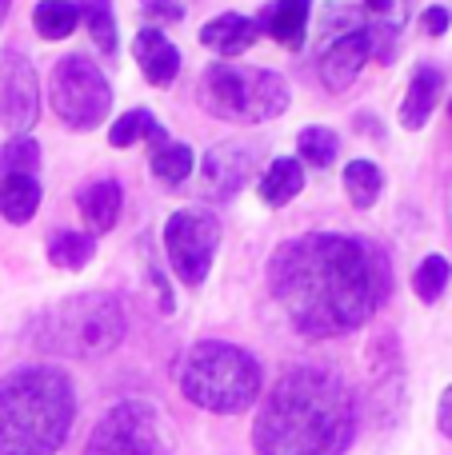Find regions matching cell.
<instances>
[{"instance_id": "23", "label": "cell", "mask_w": 452, "mask_h": 455, "mask_svg": "<svg viewBox=\"0 0 452 455\" xmlns=\"http://www.w3.org/2000/svg\"><path fill=\"white\" fill-rule=\"evenodd\" d=\"M152 176H157L160 184H184L192 176V168H197V156H192L189 144H173L165 140L160 148H152Z\"/></svg>"}, {"instance_id": "8", "label": "cell", "mask_w": 452, "mask_h": 455, "mask_svg": "<svg viewBox=\"0 0 452 455\" xmlns=\"http://www.w3.org/2000/svg\"><path fill=\"white\" fill-rule=\"evenodd\" d=\"M52 108L77 132L96 128L112 108V88L88 56H61L52 68Z\"/></svg>"}, {"instance_id": "17", "label": "cell", "mask_w": 452, "mask_h": 455, "mask_svg": "<svg viewBox=\"0 0 452 455\" xmlns=\"http://www.w3.org/2000/svg\"><path fill=\"white\" fill-rule=\"evenodd\" d=\"M309 12H312V0H277L264 16V28L272 32V40H280L285 48H301L304 44V32H309Z\"/></svg>"}, {"instance_id": "18", "label": "cell", "mask_w": 452, "mask_h": 455, "mask_svg": "<svg viewBox=\"0 0 452 455\" xmlns=\"http://www.w3.org/2000/svg\"><path fill=\"white\" fill-rule=\"evenodd\" d=\"M80 216L88 220L93 232H112L120 220V184L117 180H96L80 192Z\"/></svg>"}, {"instance_id": "13", "label": "cell", "mask_w": 452, "mask_h": 455, "mask_svg": "<svg viewBox=\"0 0 452 455\" xmlns=\"http://www.w3.org/2000/svg\"><path fill=\"white\" fill-rule=\"evenodd\" d=\"M133 52H136V64H141L144 80L152 88H168L181 72V52H176L173 40H165L160 28H141L133 36Z\"/></svg>"}, {"instance_id": "20", "label": "cell", "mask_w": 452, "mask_h": 455, "mask_svg": "<svg viewBox=\"0 0 452 455\" xmlns=\"http://www.w3.org/2000/svg\"><path fill=\"white\" fill-rule=\"evenodd\" d=\"M301 188H304V168H301V160L280 156V160H272L269 172L261 176V188H256V192H261L264 204L285 208L288 200L301 196Z\"/></svg>"}, {"instance_id": "22", "label": "cell", "mask_w": 452, "mask_h": 455, "mask_svg": "<svg viewBox=\"0 0 452 455\" xmlns=\"http://www.w3.org/2000/svg\"><path fill=\"white\" fill-rule=\"evenodd\" d=\"M77 16H85L88 36H93V44L104 56L117 52V12H112V0H77Z\"/></svg>"}, {"instance_id": "32", "label": "cell", "mask_w": 452, "mask_h": 455, "mask_svg": "<svg viewBox=\"0 0 452 455\" xmlns=\"http://www.w3.org/2000/svg\"><path fill=\"white\" fill-rule=\"evenodd\" d=\"M437 427L452 440V387L440 392V403H437Z\"/></svg>"}, {"instance_id": "9", "label": "cell", "mask_w": 452, "mask_h": 455, "mask_svg": "<svg viewBox=\"0 0 452 455\" xmlns=\"http://www.w3.org/2000/svg\"><path fill=\"white\" fill-rule=\"evenodd\" d=\"M216 243H221V220H216V212H208V208H181V212L168 216L165 251H168L173 272L181 275V283L200 288L208 280Z\"/></svg>"}, {"instance_id": "7", "label": "cell", "mask_w": 452, "mask_h": 455, "mask_svg": "<svg viewBox=\"0 0 452 455\" xmlns=\"http://www.w3.org/2000/svg\"><path fill=\"white\" fill-rule=\"evenodd\" d=\"M85 455H173V432L144 400H125L101 416Z\"/></svg>"}, {"instance_id": "21", "label": "cell", "mask_w": 452, "mask_h": 455, "mask_svg": "<svg viewBox=\"0 0 452 455\" xmlns=\"http://www.w3.org/2000/svg\"><path fill=\"white\" fill-rule=\"evenodd\" d=\"M141 140H152L157 148L168 140V132L157 124V116H152L149 108L125 112V116L109 128V144H112V148H128V144H141Z\"/></svg>"}, {"instance_id": "25", "label": "cell", "mask_w": 452, "mask_h": 455, "mask_svg": "<svg viewBox=\"0 0 452 455\" xmlns=\"http://www.w3.org/2000/svg\"><path fill=\"white\" fill-rule=\"evenodd\" d=\"M381 188H384V180H381V168L376 164H368V160L344 164V192H349V200L357 208H373Z\"/></svg>"}, {"instance_id": "5", "label": "cell", "mask_w": 452, "mask_h": 455, "mask_svg": "<svg viewBox=\"0 0 452 455\" xmlns=\"http://www.w3.org/2000/svg\"><path fill=\"white\" fill-rule=\"evenodd\" d=\"M176 379H181V395L189 403L216 411V416H232V411L253 408L264 376L253 352L224 344V339H200L184 352Z\"/></svg>"}, {"instance_id": "28", "label": "cell", "mask_w": 452, "mask_h": 455, "mask_svg": "<svg viewBox=\"0 0 452 455\" xmlns=\"http://www.w3.org/2000/svg\"><path fill=\"white\" fill-rule=\"evenodd\" d=\"M448 280H452L448 259H445V256H424L421 267L413 272V291L424 299V304H437V299L445 296Z\"/></svg>"}, {"instance_id": "27", "label": "cell", "mask_w": 452, "mask_h": 455, "mask_svg": "<svg viewBox=\"0 0 452 455\" xmlns=\"http://www.w3.org/2000/svg\"><path fill=\"white\" fill-rule=\"evenodd\" d=\"M296 152H301V160H309L312 168H328L341 156V136H336L333 128H304V132L296 136Z\"/></svg>"}, {"instance_id": "26", "label": "cell", "mask_w": 452, "mask_h": 455, "mask_svg": "<svg viewBox=\"0 0 452 455\" xmlns=\"http://www.w3.org/2000/svg\"><path fill=\"white\" fill-rule=\"evenodd\" d=\"M96 243L93 235L85 232H56L52 240H48V259H52L56 267H64V272H77V267H85L88 259H93Z\"/></svg>"}, {"instance_id": "33", "label": "cell", "mask_w": 452, "mask_h": 455, "mask_svg": "<svg viewBox=\"0 0 452 455\" xmlns=\"http://www.w3.org/2000/svg\"><path fill=\"white\" fill-rule=\"evenodd\" d=\"M8 4H12V0H0V24H4V16H8Z\"/></svg>"}, {"instance_id": "29", "label": "cell", "mask_w": 452, "mask_h": 455, "mask_svg": "<svg viewBox=\"0 0 452 455\" xmlns=\"http://www.w3.org/2000/svg\"><path fill=\"white\" fill-rule=\"evenodd\" d=\"M40 168V148L28 136H16L0 148V176H32Z\"/></svg>"}, {"instance_id": "10", "label": "cell", "mask_w": 452, "mask_h": 455, "mask_svg": "<svg viewBox=\"0 0 452 455\" xmlns=\"http://www.w3.org/2000/svg\"><path fill=\"white\" fill-rule=\"evenodd\" d=\"M368 56H373V40H368L365 16L344 8V24L336 28V36L320 48V80H325V88L344 92V88L360 76Z\"/></svg>"}, {"instance_id": "16", "label": "cell", "mask_w": 452, "mask_h": 455, "mask_svg": "<svg viewBox=\"0 0 452 455\" xmlns=\"http://www.w3.org/2000/svg\"><path fill=\"white\" fill-rule=\"evenodd\" d=\"M440 88H445V80H440L437 68H416L413 72L405 104H400V124H405L408 132H416V128L429 124L432 108H437V100H440Z\"/></svg>"}, {"instance_id": "3", "label": "cell", "mask_w": 452, "mask_h": 455, "mask_svg": "<svg viewBox=\"0 0 452 455\" xmlns=\"http://www.w3.org/2000/svg\"><path fill=\"white\" fill-rule=\"evenodd\" d=\"M77 419V392L61 368H20L0 384V455H56Z\"/></svg>"}, {"instance_id": "31", "label": "cell", "mask_w": 452, "mask_h": 455, "mask_svg": "<svg viewBox=\"0 0 452 455\" xmlns=\"http://www.w3.org/2000/svg\"><path fill=\"white\" fill-rule=\"evenodd\" d=\"M448 20H452L448 8H440V4H432V8H424L421 12V28L429 32V36H440V32L448 28Z\"/></svg>"}, {"instance_id": "14", "label": "cell", "mask_w": 452, "mask_h": 455, "mask_svg": "<svg viewBox=\"0 0 452 455\" xmlns=\"http://www.w3.org/2000/svg\"><path fill=\"white\" fill-rule=\"evenodd\" d=\"M256 36H261V24L248 20V16H240V12H221V16H213V20L200 28L205 48H213L216 56H224V60L248 52V48L256 44Z\"/></svg>"}, {"instance_id": "4", "label": "cell", "mask_w": 452, "mask_h": 455, "mask_svg": "<svg viewBox=\"0 0 452 455\" xmlns=\"http://www.w3.org/2000/svg\"><path fill=\"white\" fill-rule=\"evenodd\" d=\"M128 331V315L109 291H80L61 304L44 307L32 323V339L40 352L69 355V360H101L117 352Z\"/></svg>"}, {"instance_id": "1", "label": "cell", "mask_w": 452, "mask_h": 455, "mask_svg": "<svg viewBox=\"0 0 452 455\" xmlns=\"http://www.w3.org/2000/svg\"><path fill=\"white\" fill-rule=\"evenodd\" d=\"M392 267L376 243L341 232H309L277 248L269 283L301 336L357 331L389 296Z\"/></svg>"}, {"instance_id": "30", "label": "cell", "mask_w": 452, "mask_h": 455, "mask_svg": "<svg viewBox=\"0 0 452 455\" xmlns=\"http://www.w3.org/2000/svg\"><path fill=\"white\" fill-rule=\"evenodd\" d=\"M141 16L149 24H176L184 20V0H141Z\"/></svg>"}, {"instance_id": "11", "label": "cell", "mask_w": 452, "mask_h": 455, "mask_svg": "<svg viewBox=\"0 0 452 455\" xmlns=\"http://www.w3.org/2000/svg\"><path fill=\"white\" fill-rule=\"evenodd\" d=\"M40 116V84L36 68L24 52H8L0 68V124L12 136H24Z\"/></svg>"}, {"instance_id": "15", "label": "cell", "mask_w": 452, "mask_h": 455, "mask_svg": "<svg viewBox=\"0 0 452 455\" xmlns=\"http://www.w3.org/2000/svg\"><path fill=\"white\" fill-rule=\"evenodd\" d=\"M360 4H365V28H368V40H373V52L389 64L400 36V24H405V12H408V0H360Z\"/></svg>"}, {"instance_id": "24", "label": "cell", "mask_w": 452, "mask_h": 455, "mask_svg": "<svg viewBox=\"0 0 452 455\" xmlns=\"http://www.w3.org/2000/svg\"><path fill=\"white\" fill-rule=\"evenodd\" d=\"M77 4H69V0H40L36 8H32V24H36V32L44 40H64L77 32Z\"/></svg>"}, {"instance_id": "12", "label": "cell", "mask_w": 452, "mask_h": 455, "mask_svg": "<svg viewBox=\"0 0 452 455\" xmlns=\"http://www.w3.org/2000/svg\"><path fill=\"white\" fill-rule=\"evenodd\" d=\"M256 164V148L248 140H229V144H216L208 148V156L200 160V176H197V188L205 200H232L245 180L253 176Z\"/></svg>"}, {"instance_id": "6", "label": "cell", "mask_w": 452, "mask_h": 455, "mask_svg": "<svg viewBox=\"0 0 452 455\" xmlns=\"http://www.w3.org/2000/svg\"><path fill=\"white\" fill-rule=\"evenodd\" d=\"M200 104L221 120L264 124L288 108V84L269 68H245L237 60H216L200 76Z\"/></svg>"}, {"instance_id": "19", "label": "cell", "mask_w": 452, "mask_h": 455, "mask_svg": "<svg viewBox=\"0 0 452 455\" xmlns=\"http://www.w3.org/2000/svg\"><path fill=\"white\" fill-rule=\"evenodd\" d=\"M40 208L36 176H0V216L8 224H28Z\"/></svg>"}, {"instance_id": "2", "label": "cell", "mask_w": 452, "mask_h": 455, "mask_svg": "<svg viewBox=\"0 0 452 455\" xmlns=\"http://www.w3.org/2000/svg\"><path fill=\"white\" fill-rule=\"evenodd\" d=\"M357 427V403L336 371L296 363L256 411V455H341Z\"/></svg>"}]
</instances>
